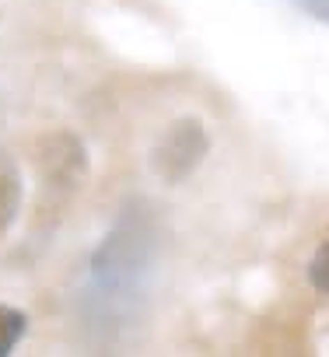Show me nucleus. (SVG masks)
<instances>
[{
    "instance_id": "nucleus-1",
    "label": "nucleus",
    "mask_w": 329,
    "mask_h": 357,
    "mask_svg": "<svg viewBox=\"0 0 329 357\" xmlns=\"http://www.w3.org/2000/svg\"><path fill=\"white\" fill-rule=\"evenodd\" d=\"M164 235V218L147 197H126L116 207L74 291V326L88 350L116 354L144 329Z\"/></svg>"
},
{
    "instance_id": "nucleus-7",
    "label": "nucleus",
    "mask_w": 329,
    "mask_h": 357,
    "mask_svg": "<svg viewBox=\"0 0 329 357\" xmlns=\"http://www.w3.org/2000/svg\"><path fill=\"white\" fill-rule=\"evenodd\" d=\"M298 4H301V11H305L308 18L329 25V0H298Z\"/></svg>"
},
{
    "instance_id": "nucleus-4",
    "label": "nucleus",
    "mask_w": 329,
    "mask_h": 357,
    "mask_svg": "<svg viewBox=\"0 0 329 357\" xmlns=\"http://www.w3.org/2000/svg\"><path fill=\"white\" fill-rule=\"evenodd\" d=\"M22 207H25V172L8 147H0V238L15 228Z\"/></svg>"
},
{
    "instance_id": "nucleus-5",
    "label": "nucleus",
    "mask_w": 329,
    "mask_h": 357,
    "mask_svg": "<svg viewBox=\"0 0 329 357\" xmlns=\"http://www.w3.org/2000/svg\"><path fill=\"white\" fill-rule=\"evenodd\" d=\"M25 336H29V315L0 301V357H11Z\"/></svg>"
},
{
    "instance_id": "nucleus-6",
    "label": "nucleus",
    "mask_w": 329,
    "mask_h": 357,
    "mask_svg": "<svg viewBox=\"0 0 329 357\" xmlns=\"http://www.w3.org/2000/svg\"><path fill=\"white\" fill-rule=\"evenodd\" d=\"M305 277H308L312 291H319V294L329 298V238H322L315 245V252H312V259L305 266Z\"/></svg>"
},
{
    "instance_id": "nucleus-2",
    "label": "nucleus",
    "mask_w": 329,
    "mask_h": 357,
    "mask_svg": "<svg viewBox=\"0 0 329 357\" xmlns=\"http://www.w3.org/2000/svg\"><path fill=\"white\" fill-rule=\"evenodd\" d=\"M211 154V130L200 116H179L164 126L147 154V168L164 186H183Z\"/></svg>"
},
{
    "instance_id": "nucleus-3",
    "label": "nucleus",
    "mask_w": 329,
    "mask_h": 357,
    "mask_svg": "<svg viewBox=\"0 0 329 357\" xmlns=\"http://www.w3.org/2000/svg\"><path fill=\"white\" fill-rule=\"evenodd\" d=\"M88 151L81 137L67 130H49L39 140V178H43V197L53 214H63V207L81 193L88 183Z\"/></svg>"
}]
</instances>
